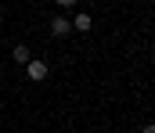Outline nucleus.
Instances as JSON below:
<instances>
[{"label": "nucleus", "mask_w": 155, "mask_h": 133, "mask_svg": "<svg viewBox=\"0 0 155 133\" xmlns=\"http://www.w3.org/2000/svg\"><path fill=\"white\" fill-rule=\"evenodd\" d=\"M58 7H76V0H54Z\"/></svg>", "instance_id": "39448f33"}, {"label": "nucleus", "mask_w": 155, "mask_h": 133, "mask_svg": "<svg viewBox=\"0 0 155 133\" xmlns=\"http://www.w3.org/2000/svg\"><path fill=\"white\" fill-rule=\"evenodd\" d=\"M72 33H90V14H76L72 18Z\"/></svg>", "instance_id": "20e7f679"}, {"label": "nucleus", "mask_w": 155, "mask_h": 133, "mask_svg": "<svg viewBox=\"0 0 155 133\" xmlns=\"http://www.w3.org/2000/svg\"><path fill=\"white\" fill-rule=\"evenodd\" d=\"M25 76H29V79H33V83H43V79H47V76H51V65H47V61H43V58H33V61H29V65H25Z\"/></svg>", "instance_id": "f257e3e1"}, {"label": "nucleus", "mask_w": 155, "mask_h": 133, "mask_svg": "<svg viewBox=\"0 0 155 133\" xmlns=\"http://www.w3.org/2000/svg\"><path fill=\"white\" fill-rule=\"evenodd\" d=\"M69 33H72V25H69V18H61V14H58V18L51 22V36H54V40H61V36H69Z\"/></svg>", "instance_id": "f03ea898"}, {"label": "nucleus", "mask_w": 155, "mask_h": 133, "mask_svg": "<svg viewBox=\"0 0 155 133\" xmlns=\"http://www.w3.org/2000/svg\"><path fill=\"white\" fill-rule=\"evenodd\" d=\"M11 61H18V65H29V61H33L29 47H25V43H15V47H11Z\"/></svg>", "instance_id": "7ed1b4c3"}, {"label": "nucleus", "mask_w": 155, "mask_h": 133, "mask_svg": "<svg viewBox=\"0 0 155 133\" xmlns=\"http://www.w3.org/2000/svg\"><path fill=\"white\" fill-rule=\"evenodd\" d=\"M141 133H155V122H148V126H144V130H141Z\"/></svg>", "instance_id": "423d86ee"}]
</instances>
